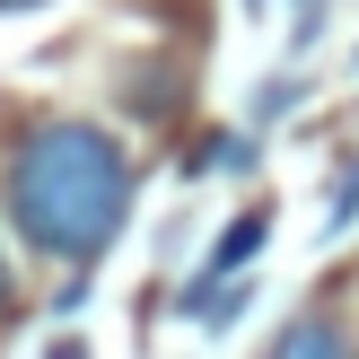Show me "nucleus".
<instances>
[{
    "instance_id": "obj_1",
    "label": "nucleus",
    "mask_w": 359,
    "mask_h": 359,
    "mask_svg": "<svg viewBox=\"0 0 359 359\" xmlns=\"http://www.w3.org/2000/svg\"><path fill=\"white\" fill-rule=\"evenodd\" d=\"M132 210V158L97 123H35L9 167V219L27 228L35 255L97 263Z\"/></svg>"
},
{
    "instance_id": "obj_5",
    "label": "nucleus",
    "mask_w": 359,
    "mask_h": 359,
    "mask_svg": "<svg viewBox=\"0 0 359 359\" xmlns=\"http://www.w3.org/2000/svg\"><path fill=\"white\" fill-rule=\"evenodd\" d=\"M0 9H18V0H0Z\"/></svg>"
},
{
    "instance_id": "obj_2",
    "label": "nucleus",
    "mask_w": 359,
    "mask_h": 359,
    "mask_svg": "<svg viewBox=\"0 0 359 359\" xmlns=\"http://www.w3.org/2000/svg\"><path fill=\"white\" fill-rule=\"evenodd\" d=\"M263 359H359V351H351V333L333 325V316H298V325L280 333Z\"/></svg>"
},
{
    "instance_id": "obj_6",
    "label": "nucleus",
    "mask_w": 359,
    "mask_h": 359,
    "mask_svg": "<svg viewBox=\"0 0 359 359\" xmlns=\"http://www.w3.org/2000/svg\"><path fill=\"white\" fill-rule=\"evenodd\" d=\"M255 9H263V0H255Z\"/></svg>"
},
{
    "instance_id": "obj_4",
    "label": "nucleus",
    "mask_w": 359,
    "mask_h": 359,
    "mask_svg": "<svg viewBox=\"0 0 359 359\" xmlns=\"http://www.w3.org/2000/svg\"><path fill=\"white\" fill-rule=\"evenodd\" d=\"M0 298H9V263H0Z\"/></svg>"
},
{
    "instance_id": "obj_3",
    "label": "nucleus",
    "mask_w": 359,
    "mask_h": 359,
    "mask_svg": "<svg viewBox=\"0 0 359 359\" xmlns=\"http://www.w3.org/2000/svg\"><path fill=\"white\" fill-rule=\"evenodd\" d=\"M255 245H263V219H237V228L219 237V255H210V280H228V272H237L245 255H255Z\"/></svg>"
}]
</instances>
